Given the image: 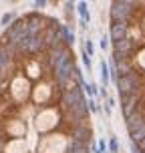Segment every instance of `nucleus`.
Returning <instances> with one entry per match:
<instances>
[{"label":"nucleus","mask_w":145,"mask_h":153,"mask_svg":"<svg viewBox=\"0 0 145 153\" xmlns=\"http://www.w3.org/2000/svg\"><path fill=\"white\" fill-rule=\"evenodd\" d=\"M14 18H16V16H14V12H6V14H2V18H0V24L8 28L10 24L14 22Z\"/></svg>","instance_id":"20e7f679"},{"label":"nucleus","mask_w":145,"mask_h":153,"mask_svg":"<svg viewBox=\"0 0 145 153\" xmlns=\"http://www.w3.org/2000/svg\"><path fill=\"white\" fill-rule=\"evenodd\" d=\"M111 79L133 153H145V0L109 4Z\"/></svg>","instance_id":"f03ea898"},{"label":"nucleus","mask_w":145,"mask_h":153,"mask_svg":"<svg viewBox=\"0 0 145 153\" xmlns=\"http://www.w3.org/2000/svg\"><path fill=\"white\" fill-rule=\"evenodd\" d=\"M109 45H111V42H109V36H103V40H101V46H103V51H107Z\"/></svg>","instance_id":"1a4fd4ad"},{"label":"nucleus","mask_w":145,"mask_h":153,"mask_svg":"<svg viewBox=\"0 0 145 153\" xmlns=\"http://www.w3.org/2000/svg\"><path fill=\"white\" fill-rule=\"evenodd\" d=\"M75 36L30 10L0 34V153H97Z\"/></svg>","instance_id":"f257e3e1"},{"label":"nucleus","mask_w":145,"mask_h":153,"mask_svg":"<svg viewBox=\"0 0 145 153\" xmlns=\"http://www.w3.org/2000/svg\"><path fill=\"white\" fill-rule=\"evenodd\" d=\"M32 4H34V8H45L48 2H45V0H36V2H32Z\"/></svg>","instance_id":"9d476101"},{"label":"nucleus","mask_w":145,"mask_h":153,"mask_svg":"<svg viewBox=\"0 0 145 153\" xmlns=\"http://www.w3.org/2000/svg\"><path fill=\"white\" fill-rule=\"evenodd\" d=\"M81 59H83V62H85V67H87V69H91V67H93V65H91V56L85 53V51H83V54H81Z\"/></svg>","instance_id":"6e6552de"},{"label":"nucleus","mask_w":145,"mask_h":153,"mask_svg":"<svg viewBox=\"0 0 145 153\" xmlns=\"http://www.w3.org/2000/svg\"><path fill=\"white\" fill-rule=\"evenodd\" d=\"M109 151H111V153H117V151H119V145H117V139H115V137L109 139Z\"/></svg>","instance_id":"0eeeda50"},{"label":"nucleus","mask_w":145,"mask_h":153,"mask_svg":"<svg viewBox=\"0 0 145 153\" xmlns=\"http://www.w3.org/2000/svg\"><path fill=\"white\" fill-rule=\"evenodd\" d=\"M77 10L81 14V26L87 28V22H89V10H87V2H77Z\"/></svg>","instance_id":"7ed1b4c3"},{"label":"nucleus","mask_w":145,"mask_h":153,"mask_svg":"<svg viewBox=\"0 0 145 153\" xmlns=\"http://www.w3.org/2000/svg\"><path fill=\"white\" fill-rule=\"evenodd\" d=\"M85 53L89 54V56H91V54H95V45H93L91 38H87V40H85Z\"/></svg>","instance_id":"39448f33"},{"label":"nucleus","mask_w":145,"mask_h":153,"mask_svg":"<svg viewBox=\"0 0 145 153\" xmlns=\"http://www.w3.org/2000/svg\"><path fill=\"white\" fill-rule=\"evenodd\" d=\"M101 76H103V83L107 85V81H109V73H107V62H105V61H101Z\"/></svg>","instance_id":"423d86ee"}]
</instances>
